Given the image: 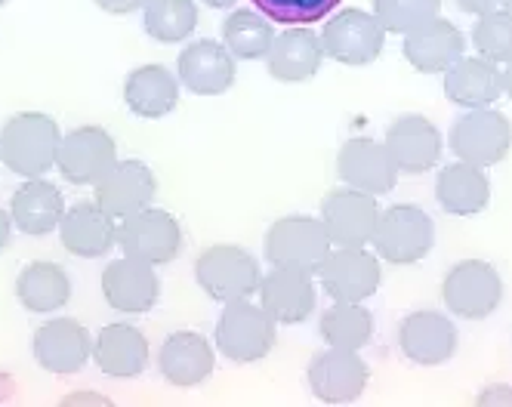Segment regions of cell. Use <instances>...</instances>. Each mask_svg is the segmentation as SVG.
<instances>
[{
    "mask_svg": "<svg viewBox=\"0 0 512 407\" xmlns=\"http://www.w3.org/2000/svg\"><path fill=\"white\" fill-rule=\"evenodd\" d=\"M59 124L44 111H19L0 130V161L25 179L44 176L56 167L59 155Z\"/></svg>",
    "mask_w": 512,
    "mask_h": 407,
    "instance_id": "1",
    "label": "cell"
},
{
    "mask_svg": "<svg viewBox=\"0 0 512 407\" xmlns=\"http://www.w3.org/2000/svg\"><path fill=\"white\" fill-rule=\"evenodd\" d=\"M195 278L201 290L219 303L250 300L263 284V272L256 256L238 244H213L201 250L195 259Z\"/></svg>",
    "mask_w": 512,
    "mask_h": 407,
    "instance_id": "2",
    "label": "cell"
},
{
    "mask_svg": "<svg viewBox=\"0 0 512 407\" xmlns=\"http://www.w3.org/2000/svg\"><path fill=\"white\" fill-rule=\"evenodd\" d=\"M278 330L275 318L250 300L226 303L223 315L216 321V349L235 364H253L275 349Z\"/></svg>",
    "mask_w": 512,
    "mask_h": 407,
    "instance_id": "3",
    "label": "cell"
},
{
    "mask_svg": "<svg viewBox=\"0 0 512 407\" xmlns=\"http://www.w3.org/2000/svg\"><path fill=\"white\" fill-rule=\"evenodd\" d=\"M371 244L377 247L380 259H386V263H395V266L420 263L435 244V222L417 204H392L389 210L380 213Z\"/></svg>",
    "mask_w": 512,
    "mask_h": 407,
    "instance_id": "4",
    "label": "cell"
},
{
    "mask_svg": "<svg viewBox=\"0 0 512 407\" xmlns=\"http://www.w3.org/2000/svg\"><path fill=\"white\" fill-rule=\"evenodd\" d=\"M448 142H451V152L457 161H466L475 167H491L509 155L512 124L503 111H494L488 105L469 108L463 118L454 121Z\"/></svg>",
    "mask_w": 512,
    "mask_h": 407,
    "instance_id": "5",
    "label": "cell"
},
{
    "mask_svg": "<svg viewBox=\"0 0 512 407\" xmlns=\"http://www.w3.org/2000/svg\"><path fill=\"white\" fill-rule=\"evenodd\" d=\"M321 47H324V56H331L334 62L361 68L380 59L386 47V28L380 25L377 16L364 10H343L324 22Z\"/></svg>",
    "mask_w": 512,
    "mask_h": 407,
    "instance_id": "6",
    "label": "cell"
},
{
    "mask_svg": "<svg viewBox=\"0 0 512 407\" xmlns=\"http://www.w3.org/2000/svg\"><path fill=\"white\" fill-rule=\"evenodd\" d=\"M442 300L448 312L482 321L503 303V278L485 259H463L442 281Z\"/></svg>",
    "mask_w": 512,
    "mask_h": 407,
    "instance_id": "7",
    "label": "cell"
},
{
    "mask_svg": "<svg viewBox=\"0 0 512 407\" xmlns=\"http://www.w3.org/2000/svg\"><path fill=\"white\" fill-rule=\"evenodd\" d=\"M118 247L124 256L142 259V263L152 266H164L170 259H176L182 247V229L173 213L149 204L121 219Z\"/></svg>",
    "mask_w": 512,
    "mask_h": 407,
    "instance_id": "8",
    "label": "cell"
},
{
    "mask_svg": "<svg viewBox=\"0 0 512 407\" xmlns=\"http://www.w3.org/2000/svg\"><path fill=\"white\" fill-rule=\"evenodd\" d=\"M327 253H331V238H327L321 219L284 216L272 222V229L266 232V259L272 266L318 272Z\"/></svg>",
    "mask_w": 512,
    "mask_h": 407,
    "instance_id": "9",
    "label": "cell"
},
{
    "mask_svg": "<svg viewBox=\"0 0 512 407\" xmlns=\"http://www.w3.org/2000/svg\"><path fill=\"white\" fill-rule=\"evenodd\" d=\"M321 287L334 303H364L383 284V266L364 247H337L318 269Z\"/></svg>",
    "mask_w": 512,
    "mask_h": 407,
    "instance_id": "10",
    "label": "cell"
},
{
    "mask_svg": "<svg viewBox=\"0 0 512 407\" xmlns=\"http://www.w3.org/2000/svg\"><path fill=\"white\" fill-rule=\"evenodd\" d=\"M118 164V145L112 133L102 127H75L62 136L56 167L71 185H96Z\"/></svg>",
    "mask_w": 512,
    "mask_h": 407,
    "instance_id": "11",
    "label": "cell"
},
{
    "mask_svg": "<svg viewBox=\"0 0 512 407\" xmlns=\"http://www.w3.org/2000/svg\"><path fill=\"white\" fill-rule=\"evenodd\" d=\"M377 195L361 189H334L321 201V222L327 238L337 247H364L374 241L377 232Z\"/></svg>",
    "mask_w": 512,
    "mask_h": 407,
    "instance_id": "12",
    "label": "cell"
},
{
    "mask_svg": "<svg viewBox=\"0 0 512 407\" xmlns=\"http://www.w3.org/2000/svg\"><path fill=\"white\" fill-rule=\"evenodd\" d=\"M31 352L44 370L59 377L78 374L93 355V337L90 330L75 318H53L41 324L31 337Z\"/></svg>",
    "mask_w": 512,
    "mask_h": 407,
    "instance_id": "13",
    "label": "cell"
},
{
    "mask_svg": "<svg viewBox=\"0 0 512 407\" xmlns=\"http://www.w3.org/2000/svg\"><path fill=\"white\" fill-rule=\"evenodd\" d=\"M102 296L108 306L124 315H142L155 309L161 296L158 272L152 263H142L133 256L112 259L102 272Z\"/></svg>",
    "mask_w": 512,
    "mask_h": 407,
    "instance_id": "14",
    "label": "cell"
},
{
    "mask_svg": "<svg viewBox=\"0 0 512 407\" xmlns=\"http://www.w3.org/2000/svg\"><path fill=\"white\" fill-rule=\"evenodd\" d=\"M368 364L361 361L355 349L327 346L324 352L312 355L309 364V386L318 401L324 404H349L368 386Z\"/></svg>",
    "mask_w": 512,
    "mask_h": 407,
    "instance_id": "15",
    "label": "cell"
},
{
    "mask_svg": "<svg viewBox=\"0 0 512 407\" xmlns=\"http://www.w3.org/2000/svg\"><path fill=\"white\" fill-rule=\"evenodd\" d=\"M235 56L229 53L226 44L216 41H195L182 47L176 59V78L195 96H223L235 84Z\"/></svg>",
    "mask_w": 512,
    "mask_h": 407,
    "instance_id": "16",
    "label": "cell"
},
{
    "mask_svg": "<svg viewBox=\"0 0 512 407\" xmlns=\"http://www.w3.org/2000/svg\"><path fill=\"white\" fill-rule=\"evenodd\" d=\"M337 173L349 189H361L368 195H386L398 182V167L386 142H374L368 136L343 142L337 155Z\"/></svg>",
    "mask_w": 512,
    "mask_h": 407,
    "instance_id": "17",
    "label": "cell"
},
{
    "mask_svg": "<svg viewBox=\"0 0 512 407\" xmlns=\"http://www.w3.org/2000/svg\"><path fill=\"white\" fill-rule=\"evenodd\" d=\"M386 148L398 173L420 176L442 158V133L423 115H401L386 130Z\"/></svg>",
    "mask_w": 512,
    "mask_h": 407,
    "instance_id": "18",
    "label": "cell"
},
{
    "mask_svg": "<svg viewBox=\"0 0 512 407\" xmlns=\"http://www.w3.org/2000/svg\"><path fill=\"white\" fill-rule=\"evenodd\" d=\"M260 300H263V309L275 318V324L306 321L318 303L312 272L294 269V266H275L269 275H263Z\"/></svg>",
    "mask_w": 512,
    "mask_h": 407,
    "instance_id": "19",
    "label": "cell"
},
{
    "mask_svg": "<svg viewBox=\"0 0 512 407\" xmlns=\"http://www.w3.org/2000/svg\"><path fill=\"white\" fill-rule=\"evenodd\" d=\"M155 192H158V179L152 167L130 158V161H118L96 182V204L115 219H124L142 207H149Z\"/></svg>",
    "mask_w": 512,
    "mask_h": 407,
    "instance_id": "20",
    "label": "cell"
},
{
    "mask_svg": "<svg viewBox=\"0 0 512 407\" xmlns=\"http://www.w3.org/2000/svg\"><path fill=\"white\" fill-rule=\"evenodd\" d=\"M398 346L414 364L438 367L457 352V327L448 315L414 312L398 324Z\"/></svg>",
    "mask_w": 512,
    "mask_h": 407,
    "instance_id": "21",
    "label": "cell"
},
{
    "mask_svg": "<svg viewBox=\"0 0 512 407\" xmlns=\"http://www.w3.org/2000/svg\"><path fill=\"white\" fill-rule=\"evenodd\" d=\"M59 235L62 247L81 259H99L118 244L115 216L105 213L96 201H78L71 210H65Z\"/></svg>",
    "mask_w": 512,
    "mask_h": 407,
    "instance_id": "22",
    "label": "cell"
},
{
    "mask_svg": "<svg viewBox=\"0 0 512 407\" xmlns=\"http://www.w3.org/2000/svg\"><path fill=\"white\" fill-rule=\"evenodd\" d=\"M213 364H216L213 346L207 343V337H201L195 330L170 333L158 352L161 377L176 389L201 386L213 374Z\"/></svg>",
    "mask_w": 512,
    "mask_h": 407,
    "instance_id": "23",
    "label": "cell"
},
{
    "mask_svg": "<svg viewBox=\"0 0 512 407\" xmlns=\"http://www.w3.org/2000/svg\"><path fill=\"white\" fill-rule=\"evenodd\" d=\"M463 50H466L463 31L451 19H442V16H435L432 22L405 34V44H401V53H405V59L420 74L448 71L463 56Z\"/></svg>",
    "mask_w": 512,
    "mask_h": 407,
    "instance_id": "24",
    "label": "cell"
},
{
    "mask_svg": "<svg viewBox=\"0 0 512 407\" xmlns=\"http://www.w3.org/2000/svg\"><path fill=\"white\" fill-rule=\"evenodd\" d=\"M93 361L102 374L115 380L139 377L149 364V340L133 324H108L93 340Z\"/></svg>",
    "mask_w": 512,
    "mask_h": 407,
    "instance_id": "25",
    "label": "cell"
},
{
    "mask_svg": "<svg viewBox=\"0 0 512 407\" xmlns=\"http://www.w3.org/2000/svg\"><path fill=\"white\" fill-rule=\"evenodd\" d=\"M445 96L463 108H485L503 96V68L485 56H460L445 71Z\"/></svg>",
    "mask_w": 512,
    "mask_h": 407,
    "instance_id": "26",
    "label": "cell"
},
{
    "mask_svg": "<svg viewBox=\"0 0 512 407\" xmlns=\"http://www.w3.org/2000/svg\"><path fill=\"white\" fill-rule=\"evenodd\" d=\"M321 59H324L321 34L309 31L306 25L281 31L266 56L269 74L284 84H303V81L315 78L321 68Z\"/></svg>",
    "mask_w": 512,
    "mask_h": 407,
    "instance_id": "27",
    "label": "cell"
},
{
    "mask_svg": "<svg viewBox=\"0 0 512 407\" xmlns=\"http://www.w3.org/2000/svg\"><path fill=\"white\" fill-rule=\"evenodd\" d=\"M13 226L25 235H50L59 229V222L65 216V201L59 185H53L44 176L25 179L10 204Z\"/></svg>",
    "mask_w": 512,
    "mask_h": 407,
    "instance_id": "28",
    "label": "cell"
},
{
    "mask_svg": "<svg viewBox=\"0 0 512 407\" xmlns=\"http://www.w3.org/2000/svg\"><path fill=\"white\" fill-rule=\"evenodd\" d=\"M124 102L136 118L158 121L179 102V78L164 65H139L124 81Z\"/></svg>",
    "mask_w": 512,
    "mask_h": 407,
    "instance_id": "29",
    "label": "cell"
},
{
    "mask_svg": "<svg viewBox=\"0 0 512 407\" xmlns=\"http://www.w3.org/2000/svg\"><path fill=\"white\" fill-rule=\"evenodd\" d=\"M435 198L442 204V210L454 216H475L482 213L491 201V182L482 167L454 161L442 167L435 179Z\"/></svg>",
    "mask_w": 512,
    "mask_h": 407,
    "instance_id": "30",
    "label": "cell"
},
{
    "mask_svg": "<svg viewBox=\"0 0 512 407\" xmlns=\"http://www.w3.org/2000/svg\"><path fill=\"white\" fill-rule=\"evenodd\" d=\"M16 296L34 315L59 312L71 300L68 272L56 263H28L16 278Z\"/></svg>",
    "mask_w": 512,
    "mask_h": 407,
    "instance_id": "31",
    "label": "cell"
},
{
    "mask_svg": "<svg viewBox=\"0 0 512 407\" xmlns=\"http://www.w3.org/2000/svg\"><path fill=\"white\" fill-rule=\"evenodd\" d=\"M321 340L337 349H364L374 337V315L361 303H334L318 321Z\"/></svg>",
    "mask_w": 512,
    "mask_h": 407,
    "instance_id": "32",
    "label": "cell"
},
{
    "mask_svg": "<svg viewBox=\"0 0 512 407\" xmlns=\"http://www.w3.org/2000/svg\"><path fill=\"white\" fill-rule=\"evenodd\" d=\"M272 41H275L272 22L256 10H235L223 22V44L235 59H247V62L263 59L269 56Z\"/></svg>",
    "mask_w": 512,
    "mask_h": 407,
    "instance_id": "33",
    "label": "cell"
},
{
    "mask_svg": "<svg viewBox=\"0 0 512 407\" xmlns=\"http://www.w3.org/2000/svg\"><path fill=\"white\" fill-rule=\"evenodd\" d=\"M145 34L158 44H182L198 25L195 0H145Z\"/></svg>",
    "mask_w": 512,
    "mask_h": 407,
    "instance_id": "34",
    "label": "cell"
},
{
    "mask_svg": "<svg viewBox=\"0 0 512 407\" xmlns=\"http://www.w3.org/2000/svg\"><path fill=\"white\" fill-rule=\"evenodd\" d=\"M442 13V0H374V16L386 34H411Z\"/></svg>",
    "mask_w": 512,
    "mask_h": 407,
    "instance_id": "35",
    "label": "cell"
},
{
    "mask_svg": "<svg viewBox=\"0 0 512 407\" xmlns=\"http://www.w3.org/2000/svg\"><path fill=\"white\" fill-rule=\"evenodd\" d=\"M472 44L479 56L491 62H506L512 56V13L494 7L479 16L472 28Z\"/></svg>",
    "mask_w": 512,
    "mask_h": 407,
    "instance_id": "36",
    "label": "cell"
},
{
    "mask_svg": "<svg viewBox=\"0 0 512 407\" xmlns=\"http://www.w3.org/2000/svg\"><path fill=\"white\" fill-rule=\"evenodd\" d=\"M269 22L281 25H312L331 16V10L340 7V0H253Z\"/></svg>",
    "mask_w": 512,
    "mask_h": 407,
    "instance_id": "37",
    "label": "cell"
},
{
    "mask_svg": "<svg viewBox=\"0 0 512 407\" xmlns=\"http://www.w3.org/2000/svg\"><path fill=\"white\" fill-rule=\"evenodd\" d=\"M475 404H482V407L509 404V407H512V386H488L479 398H475Z\"/></svg>",
    "mask_w": 512,
    "mask_h": 407,
    "instance_id": "38",
    "label": "cell"
},
{
    "mask_svg": "<svg viewBox=\"0 0 512 407\" xmlns=\"http://www.w3.org/2000/svg\"><path fill=\"white\" fill-rule=\"evenodd\" d=\"M93 4L105 13H112V16H130L139 7H145V0H93Z\"/></svg>",
    "mask_w": 512,
    "mask_h": 407,
    "instance_id": "39",
    "label": "cell"
},
{
    "mask_svg": "<svg viewBox=\"0 0 512 407\" xmlns=\"http://www.w3.org/2000/svg\"><path fill=\"white\" fill-rule=\"evenodd\" d=\"M454 4H457V10H463V13L482 16V13H488V10L497 7V0H454Z\"/></svg>",
    "mask_w": 512,
    "mask_h": 407,
    "instance_id": "40",
    "label": "cell"
},
{
    "mask_svg": "<svg viewBox=\"0 0 512 407\" xmlns=\"http://www.w3.org/2000/svg\"><path fill=\"white\" fill-rule=\"evenodd\" d=\"M10 238H13V216L0 207V250L10 247Z\"/></svg>",
    "mask_w": 512,
    "mask_h": 407,
    "instance_id": "41",
    "label": "cell"
},
{
    "mask_svg": "<svg viewBox=\"0 0 512 407\" xmlns=\"http://www.w3.org/2000/svg\"><path fill=\"white\" fill-rule=\"evenodd\" d=\"M503 93L512 99V56L506 59V68H503Z\"/></svg>",
    "mask_w": 512,
    "mask_h": 407,
    "instance_id": "42",
    "label": "cell"
},
{
    "mask_svg": "<svg viewBox=\"0 0 512 407\" xmlns=\"http://www.w3.org/2000/svg\"><path fill=\"white\" fill-rule=\"evenodd\" d=\"M201 4H207L213 10H229V7H235V0H201Z\"/></svg>",
    "mask_w": 512,
    "mask_h": 407,
    "instance_id": "43",
    "label": "cell"
},
{
    "mask_svg": "<svg viewBox=\"0 0 512 407\" xmlns=\"http://www.w3.org/2000/svg\"><path fill=\"white\" fill-rule=\"evenodd\" d=\"M497 7L506 10V13H512V0H497Z\"/></svg>",
    "mask_w": 512,
    "mask_h": 407,
    "instance_id": "44",
    "label": "cell"
},
{
    "mask_svg": "<svg viewBox=\"0 0 512 407\" xmlns=\"http://www.w3.org/2000/svg\"><path fill=\"white\" fill-rule=\"evenodd\" d=\"M4 4H7V0H0V7H4Z\"/></svg>",
    "mask_w": 512,
    "mask_h": 407,
    "instance_id": "45",
    "label": "cell"
}]
</instances>
